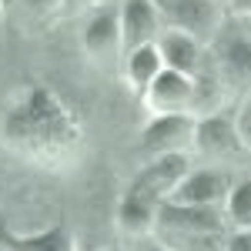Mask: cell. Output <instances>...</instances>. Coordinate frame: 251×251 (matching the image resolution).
I'll return each instance as SVG.
<instances>
[{
  "label": "cell",
  "mask_w": 251,
  "mask_h": 251,
  "mask_svg": "<svg viewBox=\"0 0 251 251\" xmlns=\"http://www.w3.org/2000/svg\"><path fill=\"white\" fill-rule=\"evenodd\" d=\"M238 134L245 141V151H251V111L248 107H241V114H238Z\"/></svg>",
  "instance_id": "21"
},
{
  "label": "cell",
  "mask_w": 251,
  "mask_h": 251,
  "mask_svg": "<svg viewBox=\"0 0 251 251\" xmlns=\"http://www.w3.org/2000/svg\"><path fill=\"white\" fill-rule=\"evenodd\" d=\"M80 44L84 54L94 64H121V20H117V3H104L87 10L84 27H80Z\"/></svg>",
  "instance_id": "3"
},
{
  "label": "cell",
  "mask_w": 251,
  "mask_h": 251,
  "mask_svg": "<svg viewBox=\"0 0 251 251\" xmlns=\"http://www.w3.org/2000/svg\"><path fill=\"white\" fill-rule=\"evenodd\" d=\"M157 54H161V64L168 67V71H177V74H188L194 77L198 74V67H201V60L208 54V47L204 44H198L194 37L188 34H181V30H161V37L154 40Z\"/></svg>",
  "instance_id": "12"
},
{
  "label": "cell",
  "mask_w": 251,
  "mask_h": 251,
  "mask_svg": "<svg viewBox=\"0 0 251 251\" xmlns=\"http://www.w3.org/2000/svg\"><path fill=\"white\" fill-rule=\"evenodd\" d=\"M238 27H241V30H245V34H248V37H251V17H245V20H238Z\"/></svg>",
  "instance_id": "24"
},
{
  "label": "cell",
  "mask_w": 251,
  "mask_h": 251,
  "mask_svg": "<svg viewBox=\"0 0 251 251\" xmlns=\"http://www.w3.org/2000/svg\"><path fill=\"white\" fill-rule=\"evenodd\" d=\"M234 177L225 168H191L188 177L174 188V194L168 201L177 204H208V208H221L225 198L231 191Z\"/></svg>",
  "instance_id": "8"
},
{
  "label": "cell",
  "mask_w": 251,
  "mask_h": 251,
  "mask_svg": "<svg viewBox=\"0 0 251 251\" xmlns=\"http://www.w3.org/2000/svg\"><path fill=\"white\" fill-rule=\"evenodd\" d=\"M245 107H248V111H251V97H248V104H245Z\"/></svg>",
  "instance_id": "25"
},
{
  "label": "cell",
  "mask_w": 251,
  "mask_h": 251,
  "mask_svg": "<svg viewBox=\"0 0 251 251\" xmlns=\"http://www.w3.org/2000/svg\"><path fill=\"white\" fill-rule=\"evenodd\" d=\"M0 251H3V248H0Z\"/></svg>",
  "instance_id": "26"
},
{
  "label": "cell",
  "mask_w": 251,
  "mask_h": 251,
  "mask_svg": "<svg viewBox=\"0 0 251 251\" xmlns=\"http://www.w3.org/2000/svg\"><path fill=\"white\" fill-rule=\"evenodd\" d=\"M198 154L214 157V161H234L245 154V141L238 134V117L221 111L211 117H198L194 121V144Z\"/></svg>",
  "instance_id": "4"
},
{
  "label": "cell",
  "mask_w": 251,
  "mask_h": 251,
  "mask_svg": "<svg viewBox=\"0 0 251 251\" xmlns=\"http://www.w3.org/2000/svg\"><path fill=\"white\" fill-rule=\"evenodd\" d=\"M144 104L151 114H188L191 111V77L177 74V71H161L148 91H144Z\"/></svg>",
  "instance_id": "10"
},
{
  "label": "cell",
  "mask_w": 251,
  "mask_h": 251,
  "mask_svg": "<svg viewBox=\"0 0 251 251\" xmlns=\"http://www.w3.org/2000/svg\"><path fill=\"white\" fill-rule=\"evenodd\" d=\"M151 238L168 251H225L228 231H154Z\"/></svg>",
  "instance_id": "16"
},
{
  "label": "cell",
  "mask_w": 251,
  "mask_h": 251,
  "mask_svg": "<svg viewBox=\"0 0 251 251\" xmlns=\"http://www.w3.org/2000/svg\"><path fill=\"white\" fill-rule=\"evenodd\" d=\"M157 198H151L148 191L141 188H127L121 204H117V225L124 234H134V238H148L154 234V225H157Z\"/></svg>",
  "instance_id": "13"
},
{
  "label": "cell",
  "mask_w": 251,
  "mask_h": 251,
  "mask_svg": "<svg viewBox=\"0 0 251 251\" xmlns=\"http://www.w3.org/2000/svg\"><path fill=\"white\" fill-rule=\"evenodd\" d=\"M208 54H211L214 67H218V74H221L228 91L251 94V37L238 24L225 20L218 37L208 44Z\"/></svg>",
  "instance_id": "2"
},
{
  "label": "cell",
  "mask_w": 251,
  "mask_h": 251,
  "mask_svg": "<svg viewBox=\"0 0 251 251\" xmlns=\"http://www.w3.org/2000/svg\"><path fill=\"white\" fill-rule=\"evenodd\" d=\"M221 208H225L228 228H251V174L234 181Z\"/></svg>",
  "instance_id": "17"
},
{
  "label": "cell",
  "mask_w": 251,
  "mask_h": 251,
  "mask_svg": "<svg viewBox=\"0 0 251 251\" xmlns=\"http://www.w3.org/2000/svg\"><path fill=\"white\" fill-rule=\"evenodd\" d=\"M154 231H231V228L225 221V208L161 201Z\"/></svg>",
  "instance_id": "7"
},
{
  "label": "cell",
  "mask_w": 251,
  "mask_h": 251,
  "mask_svg": "<svg viewBox=\"0 0 251 251\" xmlns=\"http://www.w3.org/2000/svg\"><path fill=\"white\" fill-rule=\"evenodd\" d=\"M117 20H121V50L124 54L154 44L161 37V24H164L154 0H121L117 3Z\"/></svg>",
  "instance_id": "6"
},
{
  "label": "cell",
  "mask_w": 251,
  "mask_h": 251,
  "mask_svg": "<svg viewBox=\"0 0 251 251\" xmlns=\"http://www.w3.org/2000/svg\"><path fill=\"white\" fill-rule=\"evenodd\" d=\"M104 3H121V0H64V10L60 14H80V10H94Z\"/></svg>",
  "instance_id": "20"
},
{
  "label": "cell",
  "mask_w": 251,
  "mask_h": 251,
  "mask_svg": "<svg viewBox=\"0 0 251 251\" xmlns=\"http://www.w3.org/2000/svg\"><path fill=\"white\" fill-rule=\"evenodd\" d=\"M121 71H124L127 84L134 87L137 94H144L148 84L164 71V64H161L157 47H154V44H148V47H137V50H131V54H124V57H121Z\"/></svg>",
  "instance_id": "15"
},
{
  "label": "cell",
  "mask_w": 251,
  "mask_h": 251,
  "mask_svg": "<svg viewBox=\"0 0 251 251\" xmlns=\"http://www.w3.org/2000/svg\"><path fill=\"white\" fill-rule=\"evenodd\" d=\"M154 7L171 30H181V34L194 37L204 47L225 27V7H221V0H154Z\"/></svg>",
  "instance_id": "1"
},
{
  "label": "cell",
  "mask_w": 251,
  "mask_h": 251,
  "mask_svg": "<svg viewBox=\"0 0 251 251\" xmlns=\"http://www.w3.org/2000/svg\"><path fill=\"white\" fill-rule=\"evenodd\" d=\"M141 251H168V248H164V245H157L154 238H148V241L141 245Z\"/></svg>",
  "instance_id": "23"
},
{
  "label": "cell",
  "mask_w": 251,
  "mask_h": 251,
  "mask_svg": "<svg viewBox=\"0 0 251 251\" xmlns=\"http://www.w3.org/2000/svg\"><path fill=\"white\" fill-rule=\"evenodd\" d=\"M225 251H251V228H231Z\"/></svg>",
  "instance_id": "19"
},
{
  "label": "cell",
  "mask_w": 251,
  "mask_h": 251,
  "mask_svg": "<svg viewBox=\"0 0 251 251\" xmlns=\"http://www.w3.org/2000/svg\"><path fill=\"white\" fill-rule=\"evenodd\" d=\"M188 171H191V157L184 154V151L181 154H157L141 168V174L131 184L141 188V191H148L157 201H168L174 194V188L188 177Z\"/></svg>",
  "instance_id": "9"
},
{
  "label": "cell",
  "mask_w": 251,
  "mask_h": 251,
  "mask_svg": "<svg viewBox=\"0 0 251 251\" xmlns=\"http://www.w3.org/2000/svg\"><path fill=\"white\" fill-rule=\"evenodd\" d=\"M228 94H231V91L225 87V80H221V74H218L211 54H204L201 67H198V74L191 77V111H188V114H191L194 121H198V117L221 114Z\"/></svg>",
  "instance_id": "11"
},
{
  "label": "cell",
  "mask_w": 251,
  "mask_h": 251,
  "mask_svg": "<svg viewBox=\"0 0 251 251\" xmlns=\"http://www.w3.org/2000/svg\"><path fill=\"white\" fill-rule=\"evenodd\" d=\"M17 7L30 20H44V17H50V14L64 10V0H17Z\"/></svg>",
  "instance_id": "18"
},
{
  "label": "cell",
  "mask_w": 251,
  "mask_h": 251,
  "mask_svg": "<svg viewBox=\"0 0 251 251\" xmlns=\"http://www.w3.org/2000/svg\"><path fill=\"white\" fill-rule=\"evenodd\" d=\"M228 7H231L234 20H245V17H251V0H228Z\"/></svg>",
  "instance_id": "22"
},
{
  "label": "cell",
  "mask_w": 251,
  "mask_h": 251,
  "mask_svg": "<svg viewBox=\"0 0 251 251\" xmlns=\"http://www.w3.org/2000/svg\"><path fill=\"white\" fill-rule=\"evenodd\" d=\"M0 248L3 251H74V234L67 225H54L37 234H14L0 228Z\"/></svg>",
  "instance_id": "14"
},
{
  "label": "cell",
  "mask_w": 251,
  "mask_h": 251,
  "mask_svg": "<svg viewBox=\"0 0 251 251\" xmlns=\"http://www.w3.org/2000/svg\"><path fill=\"white\" fill-rule=\"evenodd\" d=\"M194 144V117L191 114H157L141 131V151L148 157L157 154H188Z\"/></svg>",
  "instance_id": "5"
}]
</instances>
